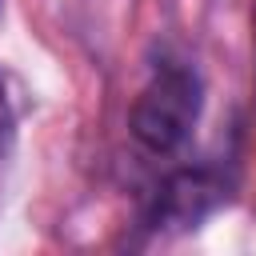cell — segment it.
<instances>
[{
    "instance_id": "obj_1",
    "label": "cell",
    "mask_w": 256,
    "mask_h": 256,
    "mask_svg": "<svg viewBox=\"0 0 256 256\" xmlns=\"http://www.w3.org/2000/svg\"><path fill=\"white\" fill-rule=\"evenodd\" d=\"M204 112V76L184 56H160L128 108V132L148 156H176Z\"/></svg>"
},
{
    "instance_id": "obj_2",
    "label": "cell",
    "mask_w": 256,
    "mask_h": 256,
    "mask_svg": "<svg viewBox=\"0 0 256 256\" xmlns=\"http://www.w3.org/2000/svg\"><path fill=\"white\" fill-rule=\"evenodd\" d=\"M236 176L224 160H200L172 168L148 196L144 224L152 232H192L200 228L216 208L232 200Z\"/></svg>"
},
{
    "instance_id": "obj_3",
    "label": "cell",
    "mask_w": 256,
    "mask_h": 256,
    "mask_svg": "<svg viewBox=\"0 0 256 256\" xmlns=\"http://www.w3.org/2000/svg\"><path fill=\"white\" fill-rule=\"evenodd\" d=\"M252 84H256V68H252Z\"/></svg>"
},
{
    "instance_id": "obj_4",
    "label": "cell",
    "mask_w": 256,
    "mask_h": 256,
    "mask_svg": "<svg viewBox=\"0 0 256 256\" xmlns=\"http://www.w3.org/2000/svg\"><path fill=\"white\" fill-rule=\"evenodd\" d=\"M0 4H4V0H0Z\"/></svg>"
}]
</instances>
